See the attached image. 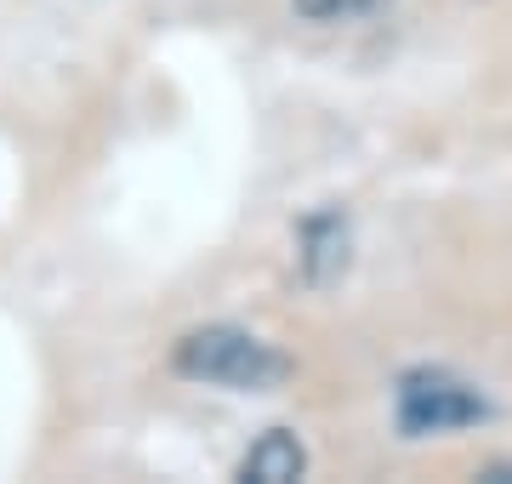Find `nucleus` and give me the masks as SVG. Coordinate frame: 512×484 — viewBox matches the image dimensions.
Here are the masks:
<instances>
[{
    "label": "nucleus",
    "mask_w": 512,
    "mask_h": 484,
    "mask_svg": "<svg viewBox=\"0 0 512 484\" xmlns=\"http://www.w3.org/2000/svg\"><path fill=\"white\" fill-rule=\"evenodd\" d=\"M177 376L205 382V388H228V393H274L291 382V354H279L274 342H262L256 331L239 325H200L177 342L171 354Z\"/></svg>",
    "instance_id": "1"
},
{
    "label": "nucleus",
    "mask_w": 512,
    "mask_h": 484,
    "mask_svg": "<svg viewBox=\"0 0 512 484\" xmlns=\"http://www.w3.org/2000/svg\"><path fill=\"white\" fill-rule=\"evenodd\" d=\"M490 416V399L456 371H439V365H421V371H404L399 388H393V422H399L404 439H444V433L478 428Z\"/></svg>",
    "instance_id": "2"
},
{
    "label": "nucleus",
    "mask_w": 512,
    "mask_h": 484,
    "mask_svg": "<svg viewBox=\"0 0 512 484\" xmlns=\"http://www.w3.org/2000/svg\"><path fill=\"white\" fill-rule=\"evenodd\" d=\"M302 285L308 291H330V285L348 274V217L342 211H319L302 223Z\"/></svg>",
    "instance_id": "3"
},
{
    "label": "nucleus",
    "mask_w": 512,
    "mask_h": 484,
    "mask_svg": "<svg viewBox=\"0 0 512 484\" xmlns=\"http://www.w3.org/2000/svg\"><path fill=\"white\" fill-rule=\"evenodd\" d=\"M302 473H308V450H302V439L291 428L262 433L245 450V462H239V479H251V484H296Z\"/></svg>",
    "instance_id": "4"
},
{
    "label": "nucleus",
    "mask_w": 512,
    "mask_h": 484,
    "mask_svg": "<svg viewBox=\"0 0 512 484\" xmlns=\"http://www.w3.org/2000/svg\"><path fill=\"white\" fill-rule=\"evenodd\" d=\"M296 12L308 23H348V18H365V12H376L382 0H291Z\"/></svg>",
    "instance_id": "5"
}]
</instances>
